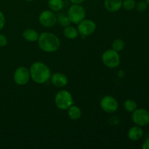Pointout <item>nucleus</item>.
<instances>
[{"label": "nucleus", "mask_w": 149, "mask_h": 149, "mask_svg": "<svg viewBox=\"0 0 149 149\" xmlns=\"http://www.w3.org/2000/svg\"><path fill=\"white\" fill-rule=\"evenodd\" d=\"M26 1H33V0H26Z\"/></svg>", "instance_id": "c85d7f7f"}, {"label": "nucleus", "mask_w": 149, "mask_h": 149, "mask_svg": "<svg viewBox=\"0 0 149 149\" xmlns=\"http://www.w3.org/2000/svg\"><path fill=\"white\" fill-rule=\"evenodd\" d=\"M71 2L73 4H81V3L84 2L85 0H70Z\"/></svg>", "instance_id": "a878e982"}, {"label": "nucleus", "mask_w": 149, "mask_h": 149, "mask_svg": "<svg viewBox=\"0 0 149 149\" xmlns=\"http://www.w3.org/2000/svg\"><path fill=\"white\" fill-rule=\"evenodd\" d=\"M73 97L68 90H63L58 92L55 97V104L60 110H68L73 105Z\"/></svg>", "instance_id": "7ed1b4c3"}, {"label": "nucleus", "mask_w": 149, "mask_h": 149, "mask_svg": "<svg viewBox=\"0 0 149 149\" xmlns=\"http://www.w3.org/2000/svg\"><path fill=\"white\" fill-rule=\"evenodd\" d=\"M125 76V72H124L123 71H119V77H122Z\"/></svg>", "instance_id": "bb28decb"}, {"label": "nucleus", "mask_w": 149, "mask_h": 149, "mask_svg": "<svg viewBox=\"0 0 149 149\" xmlns=\"http://www.w3.org/2000/svg\"><path fill=\"white\" fill-rule=\"evenodd\" d=\"M31 78L30 71L26 67L20 66L15 71L13 74L14 81L18 85H25L29 81Z\"/></svg>", "instance_id": "6e6552de"}, {"label": "nucleus", "mask_w": 149, "mask_h": 149, "mask_svg": "<svg viewBox=\"0 0 149 149\" xmlns=\"http://www.w3.org/2000/svg\"><path fill=\"white\" fill-rule=\"evenodd\" d=\"M4 25H5V17L4 14L0 11V30L4 27Z\"/></svg>", "instance_id": "b1692460"}, {"label": "nucleus", "mask_w": 149, "mask_h": 149, "mask_svg": "<svg viewBox=\"0 0 149 149\" xmlns=\"http://www.w3.org/2000/svg\"><path fill=\"white\" fill-rule=\"evenodd\" d=\"M38 45L42 51L48 53L56 52L60 47L61 42L58 36L51 32H42L38 38Z\"/></svg>", "instance_id": "f257e3e1"}, {"label": "nucleus", "mask_w": 149, "mask_h": 149, "mask_svg": "<svg viewBox=\"0 0 149 149\" xmlns=\"http://www.w3.org/2000/svg\"><path fill=\"white\" fill-rule=\"evenodd\" d=\"M132 122L140 127H145L149 124V111L145 109H137L132 112Z\"/></svg>", "instance_id": "423d86ee"}, {"label": "nucleus", "mask_w": 149, "mask_h": 149, "mask_svg": "<svg viewBox=\"0 0 149 149\" xmlns=\"http://www.w3.org/2000/svg\"><path fill=\"white\" fill-rule=\"evenodd\" d=\"M68 116L72 120H77L81 116V111L77 106L71 105L68 109Z\"/></svg>", "instance_id": "2eb2a0df"}, {"label": "nucleus", "mask_w": 149, "mask_h": 149, "mask_svg": "<svg viewBox=\"0 0 149 149\" xmlns=\"http://www.w3.org/2000/svg\"><path fill=\"white\" fill-rule=\"evenodd\" d=\"M51 82L55 87L62 88V87H65L68 84V77L64 74L61 72L54 73L51 75L50 79Z\"/></svg>", "instance_id": "9b49d317"}, {"label": "nucleus", "mask_w": 149, "mask_h": 149, "mask_svg": "<svg viewBox=\"0 0 149 149\" xmlns=\"http://www.w3.org/2000/svg\"><path fill=\"white\" fill-rule=\"evenodd\" d=\"M57 20L58 21V23H60L62 27H67V26H70V24L71 23V20L68 18V15H65L64 14H60L57 17Z\"/></svg>", "instance_id": "aec40b11"}, {"label": "nucleus", "mask_w": 149, "mask_h": 149, "mask_svg": "<svg viewBox=\"0 0 149 149\" xmlns=\"http://www.w3.org/2000/svg\"><path fill=\"white\" fill-rule=\"evenodd\" d=\"M147 7H148V4L146 1L143 0H141L139 1L138 3H136V5H135V8L138 10V12H144L146 10Z\"/></svg>", "instance_id": "4be33fe9"}, {"label": "nucleus", "mask_w": 149, "mask_h": 149, "mask_svg": "<svg viewBox=\"0 0 149 149\" xmlns=\"http://www.w3.org/2000/svg\"><path fill=\"white\" fill-rule=\"evenodd\" d=\"M100 106L102 110L106 113H114L119 108V103L117 100L113 96L106 95L101 99L100 102Z\"/></svg>", "instance_id": "1a4fd4ad"}, {"label": "nucleus", "mask_w": 149, "mask_h": 149, "mask_svg": "<svg viewBox=\"0 0 149 149\" xmlns=\"http://www.w3.org/2000/svg\"><path fill=\"white\" fill-rule=\"evenodd\" d=\"M96 28V23L93 20L90 19H84L78 24L77 30L80 35H81L83 37H86L94 33Z\"/></svg>", "instance_id": "0eeeda50"}, {"label": "nucleus", "mask_w": 149, "mask_h": 149, "mask_svg": "<svg viewBox=\"0 0 149 149\" xmlns=\"http://www.w3.org/2000/svg\"><path fill=\"white\" fill-rule=\"evenodd\" d=\"M104 7L107 11L115 13L122 7V0H105Z\"/></svg>", "instance_id": "ddd939ff"}, {"label": "nucleus", "mask_w": 149, "mask_h": 149, "mask_svg": "<svg viewBox=\"0 0 149 149\" xmlns=\"http://www.w3.org/2000/svg\"><path fill=\"white\" fill-rule=\"evenodd\" d=\"M127 136L130 140L132 141H137L141 140L143 136V130L142 127L135 125V126L130 128L127 132Z\"/></svg>", "instance_id": "f8f14e48"}, {"label": "nucleus", "mask_w": 149, "mask_h": 149, "mask_svg": "<svg viewBox=\"0 0 149 149\" xmlns=\"http://www.w3.org/2000/svg\"><path fill=\"white\" fill-rule=\"evenodd\" d=\"M111 46H112V49H113V50L119 52L124 49V48H125V42H124L123 39L118 38V39H116L114 41H113Z\"/></svg>", "instance_id": "6ab92c4d"}, {"label": "nucleus", "mask_w": 149, "mask_h": 149, "mask_svg": "<svg viewBox=\"0 0 149 149\" xmlns=\"http://www.w3.org/2000/svg\"><path fill=\"white\" fill-rule=\"evenodd\" d=\"M39 34L36 30L33 29H28L23 31V37L26 41L29 42H34L38 40Z\"/></svg>", "instance_id": "4468645a"}, {"label": "nucleus", "mask_w": 149, "mask_h": 149, "mask_svg": "<svg viewBox=\"0 0 149 149\" xmlns=\"http://www.w3.org/2000/svg\"><path fill=\"white\" fill-rule=\"evenodd\" d=\"M39 21L42 26L47 28L53 27L57 23V16L52 10H44L39 16Z\"/></svg>", "instance_id": "9d476101"}, {"label": "nucleus", "mask_w": 149, "mask_h": 149, "mask_svg": "<svg viewBox=\"0 0 149 149\" xmlns=\"http://www.w3.org/2000/svg\"><path fill=\"white\" fill-rule=\"evenodd\" d=\"M63 35L68 39H74L79 36V31L77 29L71 26L65 27L63 29Z\"/></svg>", "instance_id": "dca6fc26"}, {"label": "nucleus", "mask_w": 149, "mask_h": 149, "mask_svg": "<svg viewBox=\"0 0 149 149\" xmlns=\"http://www.w3.org/2000/svg\"><path fill=\"white\" fill-rule=\"evenodd\" d=\"M124 108L127 112H133L135 109H138V104L132 99H127L125 101Z\"/></svg>", "instance_id": "a211bd4d"}, {"label": "nucleus", "mask_w": 149, "mask_h": 149, "mask_svg": "<svg viewBox=\"0 0 149 149\" xmlns=\"http://www.w3.org/2000/svg\"><path fill=\"white\" fill-rule=\"evenodd\" d=\"M143 149H149V138L146 140L142 145Z\"/></svg>", "instance_id": "393cba45"}, {"label": "nucleus", "mask_w": 149, "mask_h": 149, "mask_svg": "<svg viewBox=\"0 0 149 149\" xmlns=\"http://www.w3.org/2000/svg\"><path fill=\"white\" fill-rule=\"evenodd\" d=\"M7 44V38L5 35L0 33V47H5Z\"/></svg>", "instance_id": "5701e85b"}, {"label": "nucleus", "mask_w": 149, "mask_h": 149, "mask_svg": "<svg viewBox=\"0 0 149 149\" xmlns=\"http://www.w3.org/2000/svg\"><path fill=\"white\" fill-rule=\"evenodd\" d=\"M68 17L71 23L79 24L86 17V11L81 4H73L68 11Z\"/></svg>", "instance_id": "39448f33"}, {"label": "nucleus", "mask_w": 149, "mask_h": 149, "mask_svg": "<svg viewBox=\"0 0 149 149\" xmlns=\"http://www.w3.org/2000/svg\"><path fill=\"white\" fill-rule=\"evenodd\" d=\"M102 62L109 68H116L120 64V56L119 52L113 49H106L102 55Z\"/></svg>", "instance_id": "20e7f679"}, {"label": "nucleus", "mask_w": 149, "mask_h": 149, "mask_svg": "<svg viewBox=\"0 0 149 149\" xmlns=\"http://www.w3.org/2000/svg\"><path fill=\"white\" fill-rule=\"evenodd\" d=\"M29 71L31 79L37 84H44L50 79V69L46 64L40 61L33 63L31 65Z\"/></svg>", "instance_id": "f03ea898"}, {"label": "nucleus", "mask_w": 149, "mask_h": 149, "mask_svg": "<svg viewBox=\"0 0 149 149\" xmlns=\"http://www.w3.org/2000/svg\"><path fill=\"white\" fill-rule=\"evenodd\" d=\"M146 2H147V4H149V0H146Z\"/></svg>", "instance_id": "cd10ccee"}, {"label": "nucleus", "mask_w": 149, "mask_h": 149, "mask_svg": "<svg viewBox=\"0 0 149 149\" xmlns=\"http://www.w3.org/2000/svg\"><path fill=\"white\" fill-rule=\"evenodd\" d=\"M47 4L49 10L54 12L61 11L64 7V2L63 0H49Z\"/></svg>", "instance_id": "f3484780"}, {"label": "nucleus", "mask_w": 149, "mask_h": 149, "mask_svg": "<svg viewBox=\"0 0 149 149\" xmlns=\"http://www.w3.org/2000/svg\"><path fill=\"white\" fill-rule=\"evenodd\" d=\"M136 2L135 0H123L122 1V7L127 11H131L135 8Z\"/></svg>", "instance_id": "412c9836"}]
</instances>
